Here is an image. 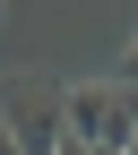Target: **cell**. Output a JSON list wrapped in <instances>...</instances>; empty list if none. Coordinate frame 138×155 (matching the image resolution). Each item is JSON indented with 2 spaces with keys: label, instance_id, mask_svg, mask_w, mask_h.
I'll return each instance as SVG.
<instances>
[{
  "label": "cell",
  "instance_id": "6",
  "mask_svg": "<svg viewBox=\"0 0 138 155\" xmlns=\"http://www.w3.org/2000/svg\"><path fill=\"white\" fill-rule=\"evenodd\" d=\"M0 17H9V0H0Z\"/></svg>",
  "mask_w": 138,
  "mask_h": 155
},
{
  "label": "cell",
  "instance_id": "3",
  "mask_svg": "<svg viewBox=\"0 0 138 155\" xmlns=\"http://www.w3.org/2000/svg\"><path fill=\"white\" fill-rule=\"evenodd\" d=\"M121 86H130V95H138V43H130V61H121Z\"/></svg>",
  "mask_w": 138,
  "mask_h": 155
},
{
  "label": "cell",
  "instance_id": "1",
  "mask_svg": "<svg viewBox=\"0 0 138 155\" xmlns=\"http://www.w3.org/2000/svg\"><path fill=\"white\" fill-rule=\"evenodd\" d=\"M61 112H69V138L78 147H95V155H130V129H138V95L112 78V86H69L61 95Z\"/></svg>",
  "mask_w": 138,
  "mask_h": 155
},
{
  "label": "cell",
  "instance_id": "2",
  "mask_svg": "<svg viewBox=\"0 0 138 155\" xmlns=\"http://www.w3.org/2000/svg\"><path fill=\"white\" fill-rule=\"evenodd\" d=\"M0 129L17 138V155H61L69 147V112H61V86H17L0 104Z\"/></svg>",
  "mask_w": 138,
  "mask_h": 155
},
{
  "label": "cell",
  "instance_id": "4",
  "mask_svg": "<svg viewBox=\"0 0 138 155\" xmlns=\"http://www.w3.org/2000/svg\"><path fill=\"white\" fill-rule=\"evenodd\" d=\"M0 155H17V138H9V129H0Z\"/></svg>",
  "mask_w": 138,
  "mask_h": 155
},
{
  "label": "cell",
  "instance_id": "5",
  "mask_svg": "<svg viewBox=\"0 0 138 155\" xmlns=\"http://www.w3.org/2000/svg\"><path fill=\"white\" fill-rule=\"evenodd\" d=\"M130 155H138V129H130Z\"/></svg>",
  "mask_w": 138,
  "mask_h": 155
}]
</instances>
